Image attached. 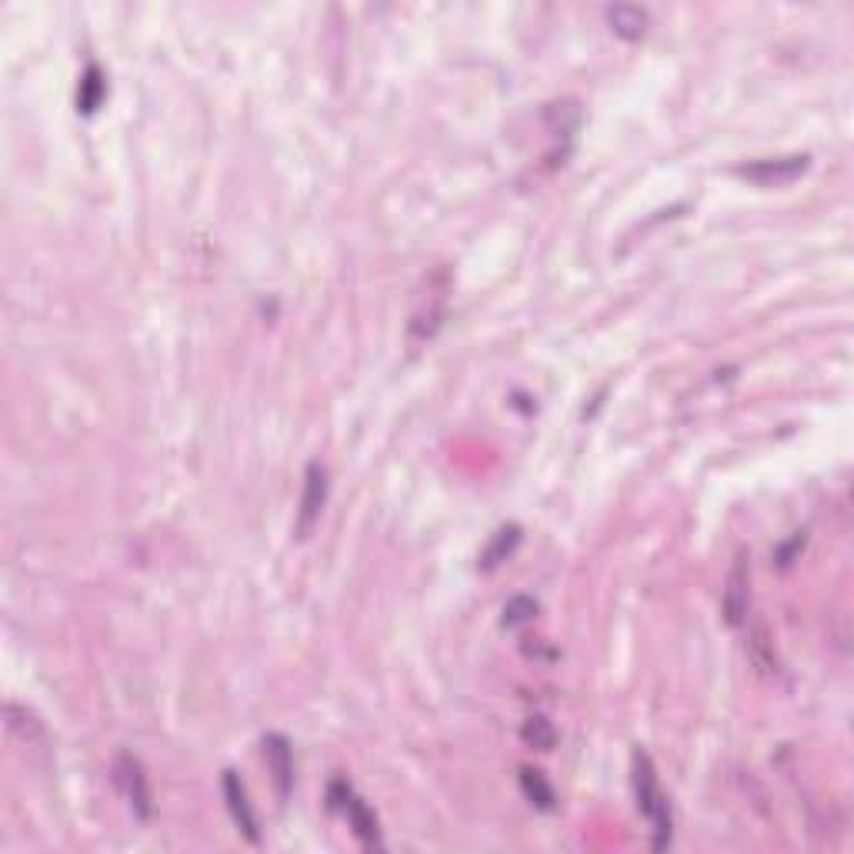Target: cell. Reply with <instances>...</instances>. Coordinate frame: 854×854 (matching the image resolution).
Here are the masks:
<instances>
[{
  "label": "cell",
  "instance_id": "6da1fadb",
  "mask_svg": "<svg viewBox=\"0 0 854 854\" xmlns=\"http://www.w3.org/2000/svg\"><path fill=\"white\" fill-rule=\"evenodd\" d=\"M631 771H634V798H638V811L651 821V831H654L651 848H654V851H664V848L671 844L674 821H671L668 794H664L661 784H658V771H654L651 754L641 751V748H634V754H631Z\"/></svg>",
  "mask_w": 854,
  "mask_h": 854
},
{
  "label": "cell",
  "instance_id": "7a4b0ae2",
  "mask_svg": "<svg viewBox=\"0 0 854 854\" xmlns=\"http://www.w3.org/2000/svg\"><path fill=\"white\" fill-rule=\"evenodd\" d=\"M448 294H451V271L441 264L424 277L421 287H417L414 311H411V321H407V337H411L414 347L434 341V334L441 331L444 317H448Z\"/></svg>",
  "mask_w": 854,
  "mask_h": 854
},
{
  "label": "cell",
  "instance_id": "3957f363",
  "mask_svg": "<svg viewBox=\"0 0 854 854\" xmlns=\"http://www.w3.org/2000/svg\"><path fill=\"white\" fill-rule=\"evenodd\" d=\"M748 604H751V554L738 551L731 561L728 581L721 591V614L731 628H741L748 621Z\"/></svg>",
  "mask_w": 854,
  "mask_h": 854
},
{
  "label": "cell",
  "instance_id": "277c9868",
  "mask_svg": "<svg viewBox=\"0 0 854 854\" xmlns=\"http://www.w3.org/2000/svg\"><path fill=\"white\" fill-rule=\"evenodd\" d=\"M808 171V154H791V157H764V161L738 167V177L758 184V187H784Z\"/></svg>",
  "mask_w": 854,
  "mask_h": 854
},
{
  "label": "cell",
  "instance_id": "5b68a950",
  "mask_svg": "<svg viewBox=\"0 0 854 854\" xmlns=\"http://www.w3.org/2000/svg\"><path fill=\"white\" fill-rule=\"evenodd\" d=\"M114 774H117V784H121L127 804L131 811L137 814L141 821H147L154 814V798H151V784H147V771L144 764L134 758V754H121L114 764Z\"/></svg>",
  "mask_w": 854,
  "mask_h": 854
},
{
  "label": "cell",
  "instance_id": "8992f818",
  "mask_svg": "<svg viewBox=\"0 0 854 854\" xmlns=\"http://www.w3.org/2000/svg\"><path fill=\"white\" fill-rule=\"evenodd\" d=\"M327 501V468L321 461H311L304 471V494H301V511H297V538H307L317 524Z\"/></svg>",
  "mask_w": 854,
  "mask_h": 854
},
{
  "label": "cell",
  "instance_id": "52a82bcc",
  "mask_svg": "<svg viewBox=\"0 0 854 854\" xmlns=\"http://www.w3.org/2000/svg\"><path fill=\"white\" fill-rule=\"evenodd\" d=\"M221 784H224L227 811H231L237 831H241L251 844H261V831H257V814H254V808H251V801H247V791H244L241 778H237L234 771H224Z\"/></svg>",
  "mask_w": 854,
  "mask_h": 854
},
{
  "label": "cell",
  "instance_id": "ba28073f",
  "mask_svg": "<svg viewBox=\"0 0 854 854\" xmlns=\"http://www.w3.org/2000/svg\"><path fill=\"white\" fill-rule=\"evenodd\" d=\"M264 758H267V768L274 774L277 798L284 801L294 784V758H291V744H287L284 734H264Z\"/></svg>",
  "mask_w": 854,
  "mask_h": 854
},
{
  "label": "cell",
  "instance_id": "9c48e42d",
  "mask_svg": "<svg viewBox=\"0 0 854 854\" xmlns=\"http://www.w3.org/2000/svg\"><path fill=\"white\" fill-rule=\"evenodd\" d=\"M341 814L347 818V824H351V828H354V834H357V841H361L367 851L381 848V828H377V818H374V811L367 808V804H364L361 798H357L354 791L347 794V801H344Z\"/></svg>",
  "mask_w": 854,
  "mask_h": 854
},
{
  "label": "cell",
  "instance_id": "30bf717a",
  "mask_svg": "<svg viewBox=\"0 0 854 854\" xmlns=\"http://www.w3.org/2000/svg\"><path fill=\"white\" fill-rule=\"evenodd\" d=\"M608 24L614 34L624 37V41H641V37L648 34L651 17L638 4H614L608 7Z\"/></svg>",
  "mask_w": 854,
  "mask_h": 854
},
{
  "label": "cell",
  "instance_id": "8fae6325",
  "mask_svg": "<svg viewBox=\"0 0 854 854\" xmlns=\"http://www.w3.org/2000/svg\"><path fill=\"white\" fill-rule=\"evenodd\" d=\"M518 544H521V528H518V524H504V528H498L491 534L488 548H484L481 558H478V568L481 571L501 568V564L508 561L514 551H518Z\"/></svg>",
  "mask_w": 854,
  "mask_h": 854
},
{
  "label": "cell",
  "instance_id": "7c38bea8",
  "mask_svg": "<svg viewBox=\"0 0 854 854\" xmlns=\"http://www.w3.org/2000/svg\"><path fill=\"white\" fill-rule=\"evenodd\" d=\"M104 94H107L104 71H101L97 64H87L81 84H77V111H81V114H94L97 107L104 104Z\"/></svg>",
  "mask_w": 854,
  "mask_h": 854
},
{
  "label": "cell",
  "instance_id": "4fadbf2b",
  "mask_svg": "<svg viewBox=\"0 0 854 854\" xmlns=\"http://www.w3.org/2000/svg\"><path fill=\"white\" fill-rule=\"evenodd\" d=\"M518 781H521V791H524V798H528L531 804H538L541 811H551L554 804H558V798H554V788H551V781L544 778V774H541L538 768H521Z\"/></svg>",
  "mask_w": 854,
  "mask_h": 854
},
{
  "label": "cell",
  "instance_id": "5bb4252c",
  "mask_svg": "<svg viewBox=\"0 0 854 854\" xmlns=\"http://www.w3.org/2000/svg\"><path fill=\"white\" fill-rule=\"evenodd\" d=\"M521 741L528 744L531 751H551L554 744H558V731H554V724L544 718V714H531V718L521 724Z\"/></svg>",
  "mask_w": 854,
  "mask_h": 854
},
{
  "label": "cell",
  "instance_id": "9a60e30c",
  "mask_svg": "<svg viewBox=\"0 0 854 854\" xmlns=\"http://www.w3.org/2000/svg\"><path fill=\"white\" fill-rule=\"evenodd\" d=\"M544 121L558 137H571L574 127L581 124V107L578 101H554L544 107Z\"/></svg>",
  "mask_w": 854,
  "mask_h": 854
},
{
  "label": "cell",
  "instance_id": "2e32d148",
  "mask_svg": "<svg viewBox=\"0 0 854 854\" xmlns=\"http://www.w3.org/2000/svg\"><path fill=\"white\" fill-rule=\"evenodd\" d=\"M748 654L754 661V668H758L761 674H778V654H774L771 641H768V631H764V624H758L748 641Z\"/></svg>",
  "mask_w": 854,
  "mask_h": 854
},
{
  "label": "cell",
  "instance_id": "e0dca14e",
  "mask_svg": "<svg viewBox=\"0 0 854 854\" xmlns=\"http://www.w3.org/2000/svg\"><path fill=\"white\" fill-rule=\"evenodd\" d=\"M538 618V601L531 594H514V598L504 604V618L501 624L504 628H521V624H531Z\"/></svg>",
  "mask_w": 854,
  "mask_h": 854
},
{
  "label": "cell",
  "instance_id": "ac0fdd59",
  "mask_svg": "<svg viewBox=\"0 0 854 854\" xmlns=\"http://www.w3.org/2000/svg\"><path fill=\"white\" fill-rule=\"evenodd\" d=\"M7 728H11L14 734H21L24 741L44 738V728H41V721H37L31 711H24L21 704H7Z\"/></svg>",
  "mask_w": 854,
  "mask_h": 854
},
{
  "label": "cell",
  "instance_id": "d6986e66",
  "mask_svg": "<svg viewBox=\"0 0 854 854\" xmlns=\"http://www.w3.org/2000/svg\"><path fill=\"white\" fill-rule=\"evenodd\" d=\"M801 548H804V534H794V538L778 551V558H774V561H778V568H791V564H794V554H798Z\"/></svg>",
  "mask_w": 854,
  "mask_h": 854
}]
</instances>
